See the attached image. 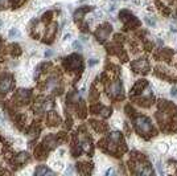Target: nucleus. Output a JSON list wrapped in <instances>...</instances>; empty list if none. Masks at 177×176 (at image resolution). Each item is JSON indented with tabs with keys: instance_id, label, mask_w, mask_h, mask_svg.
<instances>
[{
	"instance_id": "f257e3e1",
	"label": "nucleus",
	"mask_w": 177,
	"mask_h": 176,
	"mask_svg": "<svg viewBox=\"0 0 177 176\" xmlns=\"http://www.w3.org/2000/svg\"><path fill=\"white\" fill-rule=\"evenodd\" d=\"M135 126H136L137 131L140 134H148L153 130L152 128V123L148 119L147 117H139L136 120H135Z\"/></svg>"
},
{
	"instance_id": "f03ea898",
	"label": "nucleus",
	"mask_w": 177,
	"mask_h": 176,
	"mask_svg": "<svg viewBox=\"0 0 177 176\" xmlns=\"http://www.w3.org/2000/svg\"><path fill=\"white\" fill-rule=\"evenodd\" d=\"M132 68L135 69V72H148V62L145 61V60H137V61H135L134 64H132Z\"/></svg>"
},
{
	"instance_id": "7ed1b4c3",
	"label": "nucleus",
	"mask_w": 177,
	"mask_h": 176,
	"mask_svg": "<svg viewBox=\"0 0 177 176\" xmlns=\"http://www.w3.org/2000/svg\"><path fill=\"white\" fill-rule=\"evenodd\" d=\"M11 85H12V81H11L9 77L1 78V81H0V90H1V91H7L8 89L11 88Z\"/></svg>"
},
{
	"instance_id": "20e7f679",
	"label": "nucleus",
	"mask_w": 177,
	"mask_h": 176,
	"mask_svg": "<svg viewBox=\"0 0 177 176\" xmlns=\"http://www.w3.org/2000/svg\"><path fill=\"white\" fill-rule=\"evenodd\" d=\"M37 175H40V173H52L49 170H46V168H38V170L36 171Z\"/></svg>"
}]
</instances>
